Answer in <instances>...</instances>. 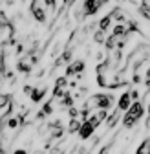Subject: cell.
Returning <instances> with one entry per match:
<instances>
[{"instance_id": "6da1fadb", "label": "cell", "mask_w": 150, "mask_h": 154, "mask_svg": "<svg viewBox=\"0 0 150 154\" xmlns=\"http://www.w3.org/2000/svg\"><path fill=\"white\" fill-rule=\"evenodd\" d=\"M145 116V106L141 101H134L132 105H130V108L124 112L123 116V127L124 128H132L139 123V119Z\"/></svg>"}, {"instance_id": "7a4b0ae2", "label": "cell", "mask_w": 150, "mask_h": 154, "mask_svg": "<svg viewBox=\"0 0 150 154\" xmlns=\"http://www.w3.org/2000/svg\"><path fill=\"white\" fill-rule=\"evenodd\" d=\"M112 103H114V95L110 94H95L88 99V103H84L90 110L92 108H99V110H108L112 108Z\"/></svg>"}, {"instance_id": "3957f363", "label": "cell", "mask_w": 150, "mask_h": 154, "mask_svg": "<svg viewBox=\"0 0 150 154\" xmlns=\"http://www.w3.org/2000/svg\"><path fill=\"white\" fill-rule=\"evenodd\" d=\"M29 13L33 15V18L37 22H40V24L46 22V9L40 2H31L29 4Z\"/></svg>"}, {"instance_id": "277c9868", "label": "cell", "mask_w": 150, "mask_h": 154, "mask_svg": "<svg viewBox=\"0 0 150 154\" xmlns=\"http://www.w3.org/2000/svg\"><path fill=\"white\" fill-rule=\"evenodd\" d=\"M103 6H104V2H97V0H88V2H82L81 9H82V15H84V17H92V15H95Z\"/></svg>"}, {"instance_id": "5b68a950", "label": "cell", "mask_w": 150, "mask_h": 154, "mask_svg": "<svg viewBox=\"0 0 150 154\" xmlns=\"http://www.w3.org/2000/svg\"><path fill=\"white\" fill-rule=\"evenodd\" d=\"M84 68H86V63H84L82 59H77V61H75L73 64H68L64 77H66V79H68V77H71V75H77V77H81V73L84 72Z\"/></svg>"}, {"instance_id": "8992f818", "label": "cell", "mask_w": 150, "mask_h": 154, "mask_svg": "<svg viewBox=\"0 0 150 154\" xmlns=\"http://www.w3.org/2000/svg\"><path fill=\"white\" fill-rule=\"evenodd\" d=\"M93 132H95V128H93V125L86 119V121H82V125H81V128H79V138L81 140H88V138H92L93 136Z\"/></svg>"}, {"instance_id": "52a82bcc", "label": "cell", "mask_w": 150, "mask_h": 154, "mask_svg": "<svg viewBox=\"0 0 150 154\" xmlns=\"http://www.w3.org/2000/svg\"><path fill=\"white\" fill-rule=\"evenodd\" d=\"M130 105H132V97H130V90H128V92H124L121 97H119V101H117V110H119V112H126V110L130 108Z\"/></svg>"}, {"instance_id": "ba28073f", "label": "cell", "mask_w": 150, "mask_h": 154, "mask_svg": "<svg viewBox=\"0 0 150 154\" xmlns=\"http://www.w3.org/2000/svg\"><path fill=\"white\" fill-rule=\"evenodd\" d=\"M71 57H73V48H66L62 51V55L57 59V63H55V66H62V64H70L71 61Z\"/></svg>"}, {"instance_id": "9c48e42d", "label": "cell", "mask_w": 150, "mask_h": 154, "mask_svg": "<svg viewBox=\"0 0 150 154\" xmlns=\"http://www.w3.org/2000/svg\"><path fill=\"white\" fill-rule=\"evenodd\" d=\"M46 94H48L46 88H33V92L29 94V99H31L33 103H40V101L46 97Z\"/></svg>"}, {"instance_id": "30bf717a", "label": "cell", "mask_w": 150, "mask_h": 154, "mask_svg": "<svg viewBox=\"0 0 150 154\" xmlns=\"http://www.w3.org/2000/svg\"><path fill=\"white\" fill-rule=\"evenodd\" d=\"M106 119H108V121H106V127H108V128H114V127L117 125V121L121 119V112H119V110H114Z\"/></svg>"}, {"instance_id": "8fae6325", "label": "cell", "mask_w": 150, "mask_h": 154, "mask_svg": "<svg viewBox=\"0 0 150 154\" xmlns=\"http://www.w3.org/2000/svg\"><path fill=\"white\" fill-rule=\"evenodd\" d=\"M97 26H99V31H103V33H104V31H108V29H110V26H112V17H110V15L103 17L101 20H99V24H97Z\"/></svg>"}, {"instance_id": "7c38bea8", "label": "cell", "mask_w": 150, "mask_h": 154, "mask_svg": "<svg viewBox=\"0 0 150 154\" xmlns=\"http://www.w3.org/2000/svg\"><path fill=\"white\" fill-rule=\"evenodd\" d=\"M136 154H150V138H145V140L139 143Z\"/></svg>"}, {"instance_id": "4fadbf2b", "label": "cell", "mask_w": 150, "mask_h": 154, "mask_svg": "<svg viewBox=\"0 0 150 154\" xmlns=\"http://www.w3.org/2000/svg\"><path fill=\"white\" fill-rule=\"evenodd\" d=\"M61 106H62V108H71V106H73V95H71V92L66 90L64 97L61 99Z\"/></svg>"}, {"instance_id": "5bb4252c", "label": "cell", "mask_w": 150, "mask_h": 154, "mask_svg": "<svg viewBox=\"0 0 150 154\" xmlns=\"http://www.w3.org/2000/svg\"><path fill=\"white\" fill-rule=\"evenodd\" d=\"M81 125H82L81 119H70V123H68V132H70V134H77L79 128H81Z\"/></svg>"}, {"instance_id": "9a60e30c", "label": "cell", "mask_w": 150, "mask_h": 154, "mask_svg": "<svg viewBox=\"0 0 150 154\" xmlns=\"http://www.w3.org/2000/svg\"><path fill=\"white\" fill-rule=\"evenodd\" d=\"M16 70H18V72H22V73H29V72H31V64L26 63V59L16 61Z\"/></svg>"}, {"instance_id": "2e32d148", "label": "cell", "mask_w": 150, "mask_h": 154, "mask_svg": "<svg viewBox=\"0 0 150 154\" xmlns=\"http://www.w3.org/2000/svg\"><path fill=\"white\" fill-rule=\"evenodd\" d=\"M66 86H68V79H66L64 75H62V77H59V79L55 81V86H53V88H59V90H64Z\"/></svg>"}, {"instance_id": "e0dca14e", "label": "cell", "mask_w": 150, "mask_h": 154, "mask_svg": "<svg viewBox=\"0 0 150 154\" xmlns=\"http://www.w3.org/2000/svg\"><path fill=\"white\" fill-rule=\"evenodd\" d=\"M40 112L44 114V118H46V116H50V114H53V103H51V101L44 103V105H42V110H40Z\"/></svg>"}, {"instance_id": "ac0fdd59", "label": "cell", "mask_w": 150, "mask_h": 154, "mask_svg": "<svg viewBox=\"0 0 150 154\" xmlns=\"http://www.w3.org/2000/svg\"><path fill=\"white\" fill-rule=\"evenodd\" d=\"M18 125H20V118H13V116L8 118V127L9 128H16Z\"/></svg>"}, {"instance_id": "d6986e66", "label": "cell", "mask_w": 150, "mask_h": 154, "mask_svg": "<svg viewBox=\"0 0 150 154\" xmlns=\"http://www.w3.org/2000/svg\"><path fill=\"white\" fill-rule=\"evenodd\" d=\"M93 41H95L97 44H103V42H104V33L97 29V31H95V35H93Z\"/></svg>"}, {"instance_id": "ffe728a7", "label": "cell", "mask_w": 150, "mask_h": 154, "mask_svg": "<svg viewBox=\"0 0 150 154\" xmlns=\"http://www.w3.org/2000/svg\"><path fill=\"white\" fill-rule=\"evenodd\" d=\"M68 114H70V118H71V119H77V116H79V110L75 108V106H71V108H68Z\"/></svg>"}, {"instance_id": "44dd1931", "label": "cell", "mask_w": 150, "mask_h": 154, "mask_svg": "<svg viewBox=\"0 0 150 154\" xmlns=\"http://www.w3.org/2000/svg\"><path fill=\"white\" fill-rule=\"evenodd\" d=\"M31 92H33V86H29V85H26V86H24V94H26V95H29Z\"/></svg>"}, {"instance_id": "7402d4cb", "label": "cell", "mask_w": 150, "mask_h": 154, "mask_svg": "<svg viewBox=\"0 0 150 154\" xmlns=\"http://www.w3.org/2000/svg\"><path fill=\"white\" fill-rule=\"evenodd\" d=\"M13 154H28V150H26V149H16Z\"/></svg>"}, {"instance_id": "603a6c76", "label": "cell", "mask_w": 150, "mask_h": 154, "mask_svg": "<svg viewBox=\"0 0 150 154\" xmlns=\"http://www.w3.org/2000/svg\"><path fill=\"white\" fill-rule=\"evenodd\" d=\"M145 86H146V88L150 90V79H146V81H145Z\"/></svg>"}, {"instance_id": "cb8c5ba5", "label": "cell", "mask_w": 150, "mask_h": 154, "mask_svg": "<svg viewBox=\"0 0 150 154\" xmlns=\"http://www.w3.org/2000/svg\"><path fill=\"white\" fill-rule=\"evenodd\" d=\"M145 77H146V79H150V68L146 70V73H145Z\"/></svg>"}, {"instance_id": "d4e9b609", "label": "cell", "mask_w": 150, "mask_h": 154, "mask_svg": "<svg viewBox=\"0 0 150 154\" xmlns=\"http://www.w3.org/2000/svg\"><path fill=\"white\" fill-rule=\"evenodd\" d=\"M35 154H44V149L42 150H35Z\"/></svg>"}]
</instances>
